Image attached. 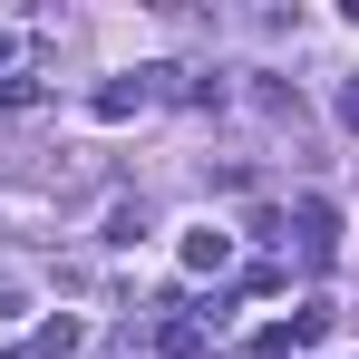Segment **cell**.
Listing matches in <instances>:
<instances>
[{
    "label": "cell",
    "mask_w": 359,
    "mask_h": 359,
    "mask_svg": "<svg viewBox=\"0 0 359 359\" xmlns=\"http://www.w3.org/2000/svg\"><path fill=\"white\" fill-rule=\"evenodd\" d=\"M49 88H39V68H0V117H29Z\"/></svg>",
    "instance_id": "cell-2"
},
{
    "label": "cell",
    "mask_w": 359,
    "mask_h": 359,
    "mask_svg": "<svg viewBox=\"0 0 359 359\" xmlns=\"http://www.w3.org/2000/svg\"><path fill=\"white\" fill-rule=\"evenodd\" d=\"M107 243H117V252L146 243V204H107Z\"/></svg>",
    "instance_id": "cell-5"
},
{
    "label": "cell",
    "mask_w": 359,
    "mask_h": 359,
    "mask_svg": "<svg viewBox=\"0 0 359 359\" xmlns=\"http://www.w3.org/2000/svg\"><path fill=\"white\" fill-rule=\"evenodd\" d=\"M0 68H10V39H0Z\"/></svg>",
    "instance_id": "cell-7"
},
{
    "label": "cell",
    "mask_w": 359,
    "mask_h": 359,
    "mask_svg": "<svg viewBox=\"0 0 359 359\" xmlns=\"http://www.w3.org/2000/svg\"><path fill=\"white\" fill-rule=\"evenodd\" d=\"M156 350H165V359H194V350H204V320H184V311H175V320L156 330Z\"/></svg>",
    "instance_id": "cell-4"
},
{
    "label": "cell",
    "mask_w": 359,
    "mask_h": 359,
    "mask_svg": "<svg viewBox=\"0 0 359 359\" xmlns=\"http://www.w3.org/2000/svg\"><path fill=\"white\" fill-rule=\"evenodd\" d=\"M224 262H233V233H214V224L184 233V272H224Z\"/></svg>",
    "instance_id": "cell-3"
},
{
    "label": "cell",
    "mask_w": 359,
    "mask_h": 359,
    "mask_svg": "<svg viewBox=\"0 0 359 359\" xmlns=\"http://www.w3.org/2000/svg\"><path fill=\"white\" fill-rule=\"evenodd\" d=\"M136 107H156V97H146V68H136V78H107V88H97V117H107V126H126Z\"/></svg>",
    "instance_id": "cell-1"
},
{
    "label": "cell",
    "mask_w": 359,
    "mask_h": 359,
    "mask_svg": "<svg viewBox=\"0 0 359 359\" xmlns=\"http://www.w3.org/2000/svg\"><path fill=\"white\" fill-rule=\"evenodd\" d=\"M340 126H359V78H350V88H340Z\"/></svg>",
    "instance_id": "cell-6"
}]
</instances>
